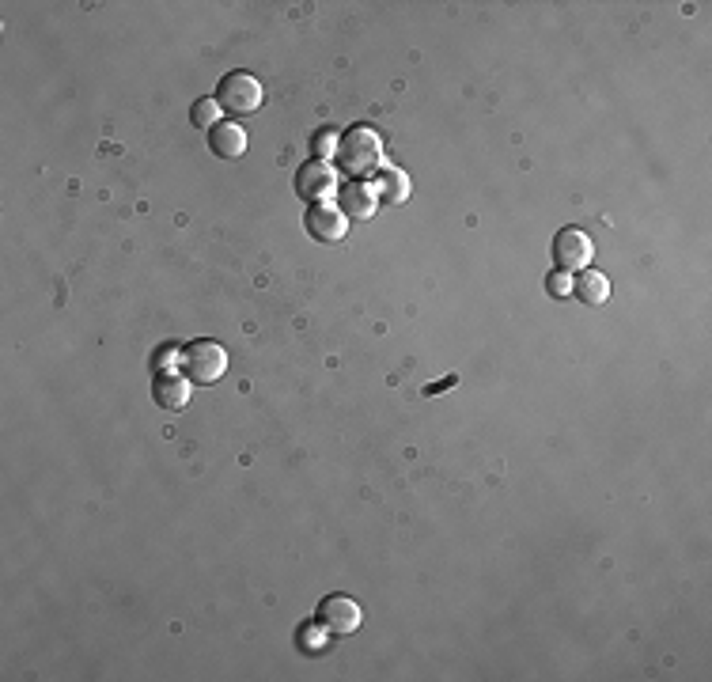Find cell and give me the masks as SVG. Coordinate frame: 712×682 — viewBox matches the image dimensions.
I'll return each instance as SVG.
<instances>
[{
  "label": "cell",
  "mask_w": 712,
  "mask_h": 682,
  "mask_svg": "<svg viewBox=\"0 0 712 682\" xmlns=\"http://www.w3.org/2000/svg\"><path fill=\"white\" fill-rule=\"evenodd\" d=\"M338 198L341 213L353 216V220H372L375 209H379V190H375L372 182H353V186L338 190Z\"/></svg>",
  "instance_id": "9c48e42d"
},
{
  "label": "cell",
  "mask_w": 712,
  "mask_h": 682,
  "mask_svg": "<svg viewBox=\"0 0 712 682\" xmlns=\"http://www.w3.org/2000/svg\"><path fill=\"white\" fill-rule=\"evenodd\" d=\"M572 292H576L588 307H603L606 300H610V281H606V273L588 270L572 281Z\"/></svg>",
  "instance_id": "8fae6325"
},
{
  "label": "cell",
  "mask_w": 712,
  "mask_h": 682,
  "mask_svg": "<svg viewBox=\"0 0 712 682\" xmlns=\"http://www.w3.org/2000/svg\"><path fill=\"white\" fill-rule=\"evenodd\" d=\"M341 186H338V175H334V167H326V163H319V160H307L296 171V194L300 198H307V201H326L330 194H338Z\"/></svg>",
  "instance_id": "8992f818"
},
{
  "label": "cell",
  "mask_w": 712,
  "mask_h": 682,
  "mask_svg": "<svg viewBox=\"0 0 712 682\" xmlns=\"http://www.w3.org/2000/svg\"><path fill=\"white\" fill-rule=\"evenodd\" d=\"M178 372L190 383H216L228 372V353L220 341H190L178 357Z\"/></svg>",
  "instance_id": "7a4b0ae2"
},
{
  "label": "cell",
  "mask_w": 712,
  "mask_h": 682,
  "mask_svg": "<svg viewBox=\"0 0 712 682\" xmlns=\"http://www.w3.org/2000/svg\"><path fill=\"white\" fill-rule=\"evenodd\" d=\"M322 645H326V641H322L319 629H315V626L303 629V648H307V652H322Z\"/></svg>",
  "instance_id": "2e32d148"
},
{
  "label": "cell",
  "mask_w": 712,
  "mask_h": 682,
  "mask_svg": "<svg viewBox=\"0 0 712 682\" xmlns=\"http://www.w3.org/2000/svg\"><path fill=\"white\" fill-rule=\"evenodd\" d=\"M364 622V611H360V603L349 599V595H326L319 603V626L326 633H338V637H349L356 633Z\"/></svg>",
  "instance_id": "277c9868"
},
{
  "label": "cell",
  "mask_w": 712,
  "mask_h": 682,
  "mask_svg": "<svg viewBox=\"0 0 712 682\" xmlns=\"http://www.w3.org/2000/svg\"><path fill=\"white\" fill-rule=\"evenodd\" d=\"M546 288H550L553 300H565V296L572 292V277L565 270H557V273H550V277H546Z\"/></svg>",
  "instance_id": "5bb4252c"
},
{
  "label": "cell",
  "mask_w": 712,
  "mask_h": 682,
  "mask_svg": "<svg viewBox=\"0 0 712 682\" xmlns=\"http://www.w3.org/2000/svg\"><path fill=\"white\" fill-rule=\"evenodd\" d=\"M220 110H232V114H254V110L262 107V99H266V91L262 84L250 76V72H228L224 80H220V88L213 95Z\"/></svg>",
  "instance_id": "3957f363"
},
{
  "label": "cell",
  "mask_w": 712,
  "mask_h": 682,
  "mask_svg": "<svg viewBox=\"0 0 712 682\" xmlns=\"http://www.w3.org/2000/svg\"><path fill=\"white\" fill-rule=\"evenodd\" d=\"M591 254H595V247H591V239L580 228H561L557 239H553V258L565 273L584 270L591 262Z\"/></svg>",
  "instance_id": "52a82bcc"
},
{
  "label": "cell",
  "mask_w": 712,
  "mask_h": 682,
  "mask_svg": "<svg viewBox=\"0 0 712 682\" xmlns=\"http://www.w3.org/2000/svg\"><path fill=\"white\" fill-rule=\"evenodd\" d=\"M338 160L341 171H349L353 179H364L383 167V137L372 126H356L349 129L338 141Z\"/></svg>",
  "instance_id": "6da1fadb"
},
{
  "label": "cell",
  "mask_w": 712,
  "mask_h": 682,
  "mask_svg": "<svg viewBox=\"0 0 712 682\" xmlns=\"http://www.w3.org/2000/svg\"><path fill=\"white\" fill-rule=\"evenodd\" d=\"M190 118H194L197 129L220 126V103H216V99H197L194 110H190Z\"/></svg>",
  "instance_id": "4fadbf2b"
},
{
  "label": "cell",
  "mask_w": 712,
  "mask_h": 682,
  "mask_svg": "<svg viewBox=\"0 0 712 682\" xmlns=\"http://www.w3.org/2000/svg\"><path fill=\"white\" fill-rule=\"evenodd\" d=\"M330 152H338V137L326 129V133H319V137H315V156L322 160V156H330Z\"/></svg>",
  "instance_id": "9a60e30c"
},
{
  "label": "cell",
  "mask_w": 712,
  "mask_h": 682,
  "mask_svg": "<svg viewBox=\"0 0 712 682\" xmlns=\"http://www.w3.org/2000/svg\"><path fill=\"white\" fill-rule=\"evenodd\" d=\"M303 224H307V235H311L315 243H341L345 232H349V216L341 213L338 205H330V201L311 205L307 216H303Z\"/></svg>",
  "instance_id": "5b68a950"
},
{
  "label": "cell",
  "mask_w": 712,
  "mask_h": 682,
  "mask_svg": "<svg viewBox=\"0 0 712 682\" xmlns=\"http://www.w3.org/2000/svg\"><path fill=\"white\" fill-rule=\"evenodd\" d=\"M209 148H213L216 160H239L247 152V129L235 126V122H220L209 129Z\"/></svg>",
  "instance_id": "30bf717a"
},
{
  "label": "cell",
  "mask_w": 712,
  "mask_h": 682,
  "mask_svg": "<svg viewBox=\"0 0 712 682\" xmlns=\"http://www.w3.org/2000/svg\"><path fill=\"white\" fill-rule=\"evenodd\" d=\"M375 190H379V198H387V205L410 201V179H406V171H398V167H387Z\"/></svg>",
  "instance_id": "7c38bea8"
},
{
  "label": "cell",
  "mask_w": 712,
  "mask_h": 682,
  "mask_svg": "<svg viewBox=\"0 0 712 682\" xmlns=\"http://www.w3.org/2000/svg\"><path fill=\"white\" fill-rule=\"evenodd\" d=\"M152 398H156L160 410H182L190 402V379L182 376V372H156Z\"/></svg>",
  "instance_id": "ba28073f"
}]
</instances>
